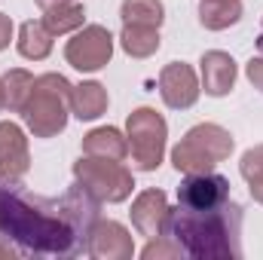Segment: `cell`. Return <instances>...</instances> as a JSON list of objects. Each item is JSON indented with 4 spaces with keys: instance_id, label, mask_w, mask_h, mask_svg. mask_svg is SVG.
<instances>
[{
    "instance_id": "obj_24",
    "label": "cell",
    "mask_w": 263,
    "mask_h": 260,
    "mask_svg": "<svg viewBox=\"0 0 263 260\" xmlns=\"http://www.w3.org/2000/svg\"><path fill=\"white\" fill-rule=\"evenodd\" d=\"M245 73H248L251 86L263 92V55H254V59H251V62L245 65Z\"/></svg>"
},
{
    "instance_id": "obj_3",
    "label": "cell",
    "mask_w": 263,
    "mask_h": 260,
    "mask_svg": "<svg viewBox=\"0 0 263 260\" xmlns=\"http://www.w3.org/2000/svg\"><path fill=\"white\" fill-rule=\"evenodd\" d=\"M70 95L73 86L62 73H40L34 77V89L25 101V126L34 132V138H55L65 132L70 114Z\"/></svg>"
},
{
    "instance_id": "obj_5",
    "label": "cell",
    "mask_w": 263,
    "mask_h": 260,
    "mask_svg": "<svg viewBox=\"0 0 263 260\" xmlns=\"http://www.w3.org/2000/svg\"><path fill=\"white\" fill-rule=\"evenodd\" d=\"M73 178L98 202H110V205L126 202L135 190V178L129 169L123 162L104 159V156H80L73 162Z\"/></svg>"
},
{
    "instance_id": "obj_18",
    "label": "cell",
    "mask_w": 263,
    "mask_h": 260,
    "mask_svg": "<svg viewBox=\"0 0 263 260\" xmlns=\"http://www.w3.org/2000/svg\"><path fill=\"white\" fill-rule=\"evenodd\" d=\"M86 22V9L80 0H70V3H59V6H49L43 9V25L52 31V34H73L80 31Z\"/></svg>"
},
{
    "instance_id": "obj_17",
    "label": "cell",
    "mask_w": 263,
    "mask_h": 260,
    "mask_svg": "<svg viewBox=\"0 0 263 260\" xmlns=\"http://www.w3.org/2000/svg\"><path fill=\"white\" fill-rule=\"evenodd\" d=\"M242 18V0H202L199 22L208 31H223Z\"/></svg>"
},
{
    "instance_id": "obj_11",
    "label": "cell",
    "mask_w": 263,
    "mask_h": 260,
    "mask_svg": "<svg viewBox=\"0 0 263 260\" xmlns=\"http://www.w3.org/2000/svg\"><path fill=\"white\" fill-rule=\"evenodd\" d=\"M28 169H31V153L22 126L0 123V181L18 184L28 175Z\"/></svg>"
},
{
    "instance_id": "obj_4",
    "label": "cell",
    "mask_w": 263,
    "mask_h": 260,
    "mask_svg": "<svg viewBox=\"0 0 263 260\" xmlns=\"http://www.w3.org/2000/svg\"><path fill=\"white\" fill-rule=\"evenodd\" d=\"M230 153H233V135L230 132L217 123H199L175 144L172 165L181 175L214 172V165L230 159Z\"/></svg>"
},
{
    "instance_id": "obj_10",
    "label": "cell",
    "mask_w": 263,
    "mask_h": 260,
    "mask_svg": "<svg viewBox=\"0 0 263 260\" xmlns=\"http://www.w3.org/2000/svg\"><path fill=\"white\" fill-rule=\"evenodd\" d=\"M199 77L184 62H172L159 70V95L172 110H187L199 101Z\"/></svg>"
},
{
    "instance_id": "obj_1",
    "label": "cell",
    "mask_w": 263,
    "mask_h": 260,
    "mask_svg": "<svg viewBox=\"0 0 263 260\" xmlns=\"http://www.w3.org/2000/svg\"><path fill=\"white\" fill-rule=\"evenodd\" d=\"M0 233L22 254L70 257L86 248V236L70 220L65 202L28 193L22 181H0Z\"/></svg>"
},
{
    "instance_id": "obj_12",
    "label": "cell",
    "mask_w": 263,
    "mask_h": 260,
    "mask_svg": "<svg viewBox=\"0 0 263 260\" xmlns=\"http://www.w3.org/2000/svg\"><path fill=\"white\" fill-rule=\"evenodd\" d=\"M168 199L162 190H144V193L135 196L132 202V227L147 236V239H156V236H165V227H168Z\"/></svg>"
},
{
    "instance_id": "obj_6",
    "label": "cell",
    "mask_w": 263,
    "mask_h": 260,
    "mask_svg": "<svg viewBox=\"0 0 263 260\" xmlns=\"http://www.w3.org/2000/svg\"><path fill=\"white\" fill-rule=\"evenodd\" d=\"M126 135H129V153L132 162L141 172H156L162 165L165 156V138L168 126L162 120V114H156L153 107H138L132 110L126 120Z\"/></svg>"
},
{
    "instance_id": "obj_23",
    "label": "cell",
    "mask_w": 263,
    "mask_h": 260,
    "mask_svg": "<svg viewBox=\"0 0 263 260\" xmlns=\"http://www.w3.org/2000/svg\"><path fill=\"white\" fill-rule=\"evenodd\" d=\"M184 251H181V245L172 239V236H156V239H150L147 242V248L141 251V257L144 260H159V257H181Z\"/></svg>"
},
{
    "instance_id": "obj_14",
    "label": "cell",
    "mask_w": 263,
    "mask_h": 260,
    "mask_svg": "<svg viewBox=\"0 0 263 260\" xmlns=\"http://www.w3.org/2000/svg\"><path fill=\"white\" fill-rule=\"evenodd\" d=\"M83 153L123 162L129 156V138H123V132L114 126H101V129H92L89 135H83Z\"/></svg>"
},
{
    "instance_id": "obj_16",
    "label": "cell",
    "mask_w": 263,
    "mask_h": 260,
    "mask_svg": "<svg viewBox=\"0 0 263 260\" xmlns=\"http://www.w3.org/2000/svg\"><path fill=\"white\" fill-rule=\"evenodd\" d=\"M107 110V89L101 83H80L73 86V95H70V114L77 120H98L101 114Z\"/></svg>"
},
{
    "instance_id": "obj_2",
    "label": "cell",
    "mask_w": 263,
    "mask_h": 260,
    "mask_svg": "<svg viewBox=\"0 0 263 260\" xmlns=\"http://www.w3.org/2000/svg\"><path fill=\"white\" fill-rule=\"evenodd\" d=\"M242 205L233 199L214 208H172L165 236H172L187 257L239 260L242 257Z\"/></svg>"
},
{
    "instance_id": "obj_28",
    "label": "cell",
    "mask_w": 263,
    "mask_h": 260,
    "mask_svg": "<svg viewBox=\"0 0 263 260\" xmlns=\"http://www.w3.org/2000/svg\"><path fill=\"white\" fill-rule=\"evenodd\" d=\"M0 239H3V233H0Z\"/></svg>"
},
{
    "instance_id": "obj_7",
    "label": "cell",
    "mask_w": 263,
    "mask_h": 260,
    "mask_svg": "<svg viewBox=\"0 0 263 260\" xmlns=\"http://www.w3.org/2000/svg\"><path fill=\"white\" fill-rule=\"evenodd\" d=\"M114 55V34L104 25H86L80 31H73V37L67 40L65 46V59L70 67L92 73L110 62Z\"/></svg>"
},
{
    "instance_id": "obj_8",
    "label": "cell",
    "mask_w": 263,
    "mask_h": 260,
    "mask_svg": "<svg viewBox=\"0 0 263 260\" xmlns=\"http://www.w3.org/2000/svg\"><path fill=\"white\" fill-rule=\"evenodd\" d=\"M86 254L95 260H132V254H135L132 233L120 220H101L98 217L95 227L89 230Z\"/></svg>"
},
{
    "instance_id": "obj_15",
    "label": "cell",
    "mask_w": 263,
    "mask_h": 260,
    "mask_svg": "<svg viewBox=\"0 0 263 260\" xmlns=\"http://www.w3.org/2000/svg\"><path fill=\"white\" fill-rule=\"evenodd\" d=\"M52 40H55V34L43 25V18L40 22H25L22 28H18V40H15V46H18V55L22 59H28V62H43L49 52H52Z\"/></svg>"
},
{
    "instance_id": "obj_21",
    "label": "cell",
    "mask_w": 263,
    "mask_h": 260,
    "mask_svg": "<svg viewBox=\"0 0 263 260\" xmlns=\"http://www.w3.org/2000/svg\"><path fill=\"white\" fill-rule=\"evenodd\" d=\"M3 86H6V107L12 114H22L25 110V101H28V95L34 89V77L28 70H22V67H12L3 77Z\"/></svg>"
},
{
    "instance_id": "obj_9",
    "label": "cell",
    "mask_w": 263,
    "mask_h": 260,
    "mask_svg": "<svg viewBox=\"0 0 263 260\" xmlns=\"http://www.w3.org/2000/svg\"><path fill=\"white\" fill-rule=\"evenodd\" d=\"M230 202V181L217 172L187 175L178 187V205L184 208H214Z\"/></svg>"
},
{
    "instance_id": "obj_20",
    "label": "cell",
    "mask_w": 263,
    "mask_h": 260,
    "mask_svg": "<svg viewBox=\"0 0 263 260\" xmlns=\"http://www.w3.org/2000/svg\"><path fill=\"white\" fill-rule=\"evenodd\" d=\"M120 46L132 59H147L159 49V28H144V25H123Z\"/></svg>"
},
{
    "instance_id": "obj_13",
    "label": "cell",
    "mask_w": 263,
    "mask_h": 260,
    "mask_svg": "<svg viewBox=\"0 0 263 260\" xmlns=\"http://www.w3.org/2000/svg\"><path fill=\"white\" fill-rule=\"evenodd\" d=\"M202 89L211 95V98H223L233 92L236 86V62L230 52H220V49H211L202 55Z\"/></svg>"
},
{
    "instance_id": "obj_26",
    "label": "cell",
    "mask_w": 263,
    "mask_h": 260,
    "mask_svg": "<svg viewBox=\"0 0 263 260\" xmlns=\"http://www.w3.org/2000/svg\"><path fill=\"white\" fill-rule=\"evenodd\" d=\"M40 9H49V6H59V3H70V0H34Z\"/></svg>"
},
{
    "instance_id": "obj_27",
    "label": "cell",
    "mask_w": 263,
    "mask_h": 260,
    "mask_svg": "<svg viewBox=\"0 0 263 260\" xmlns=\"http://www.w3.org/2000/svg\"><path fill=\"white\" fill-rule=\"evenodd\" d=\"M6 107V86H3V77H0V110Z\"/></svg>"
},
{
    "instance_id": "obj_25",
    "label": "cell",
    "mask_w": 263,
    "mask_h": 260,
    "mask_svg": "<svg viewBox=\"0 0 263 260\" xmlns=\"http://www.w3.org/2000/svg\"><path fill=\"white\" fill-rule=\"evenodd\" d=\"M9 40H12V18L6 12H0V52L9 46Z\"/></svg>"
},
{
    "instance_id": "obj_22",
    "label": "cell",
    "mask_w": 263,
    "mask_h": 260,
    "mask_svg": "<svg viewBox=\"0 0 263 260\" xmlns=\"http://www.w3.org/2000/svg\"><path fill=\"white\" fill-rule=\"evenodd\" d=\"M239 172L242 178L248 181V190L254 196V202L263 205V144H254L242 153V162H239Z\"/></svg>"
},
{
    "instance_id": "obj_19",
    "label": "cell",
    "mask_w": 263,
    "mask_h": 260,
    "mask_svg": "<svg viewBox=\"0 0 263 260\" xmlns=\"http://www.w3.org/2000/svg\"><path fill=\"white\" fill-rule=\"evenodd\" d=\"M120 18H123V25L159 28L165 22V6H162V0H123Z\"/></svg>"
}]
</instances>
